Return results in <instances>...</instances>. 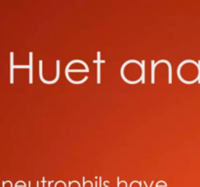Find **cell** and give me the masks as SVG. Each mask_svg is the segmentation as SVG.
Masks as SVG:
<instances>
[{
	"instance_id": "1",
	"label": "cell",
	"mask_w": 200,
	"mask_h": 187,
	"mask_svg": "<svg viewBox=\"0 0 200 187\" xmlns=\"http://www.w3.org/2000/svg\"><path fill=\"white\" fill-rule=\"evenodd\" d=\"M14 53H10V83L13 84L14 83Z\"/></svg>"
},
{
	"instance_id": "2",
	"label": "cell",
	"mask_w": 200,
	"mask_h": 187,
	"mask_svg": "<svg viewBox=\"0 0 200 187\" xmlns=\"http://www.w3.org/2000/svg\"><path fill=\"white\" fill-rule=\"evenodd\" d=\"M100 56H101V53L98 52V83L100 84L101 83V62H105V61H101L100 59Z\"/></svg>"
},
{
	"instance_id": "3",
	"label": "cell",
	"mask_w": 200,
	"mask_h": 187,
	"mask_svg": "<svg viewBox=\"0 0 200 187\" xmlns=\"http://www.w3.org/2000/svg\"><path fill=\"white\" fill-rule=\"evenodd\" d=\"M32 56H33V54L31 52L29 53V83H32V65H33V62H32Z\"/></svg>"
},
{
	"instance_id": "4",
	"label": "cell",
	"mask_w": 200,
	"mask_h": 187,
	"mask_svg": "<svg viewBox=\"0 0 200 187\" xmlns=\"http://www.w3.org/2000/svg\"><path fill=\"white\" fill-rule=\"evenodd\" d=\"M141 67H142V77H141V80H142L143 83H145V61L142 62Z\"/></svg>"
},
{
	"instance_id": "5",
	"label": "cell",
	"mask_w": 200,
	"mask_h": 187,
	"mask_svg": "<svg viewBox=\"0 0 200 187\" xmlns=\"http://www.w3.org/2000/svg\"><path fill=\"white\" fill-rule=\"evenodd\" d=\"M155 63L154 62H151V83H154V67H155Z\"/></svg>"
},
{
	"instance_id": "6",
	"label": "cell",
	"mask_w": 200,
	"mask_h": 187,
	"mask_svg": "<svg viewBox=\"0 0 200 187\" xmlns=\"http://www.w3.org/2000/svg\"><path fill=\"white\" fill-rule=\"evenodd\" d=\"M15 187H26V185H25V183L24 181H18L16 183Z\"/></svg>"
},
{
	"instance_id": "7",
	"label": "cell",
	"mask_w": 200,
	"mask_h": 187,
	"mask_svg": "<svg viewBox=\"0 0 200 187\" xmlns=\"http://www.w3.org/2000/svg\"><path fill=\"white\" fill-rule=\"evenodd\" d=\"M56 187H65V183L64 181H59L57 182Z\"/></svg>"
},
{
	"instance_id": "8",
	"label": "cell",
	"mask_w": 200,
	"mask_h": 187,
	"mask_svg": "<svg viewBox=\"0 0 200 187\" xmlns=\"http://www.w3.org/2000/svg\"><path fill=\"white\" fill-rule=\"evenodd\" d=\"M45 181H46V179L43 178V187H45Z\"/></svg>"
},
{
	"instance_id": "9",
	"label": "cell",
	"mask_w": 200,
	"mask_h": 187,
	"mask_svg": "<svg viewBox=\"0 0 200 187\" xmlns=\"http://www.w3.org/2000/svg\"><path fill=\"white\" fill-rule=\"evenodd\" d=\"M100 187H102V178H100Z\"/></svg>"
},
{
	"instance_id": "10",
	"label": "cell",
	"mask_w": 200,
	"mask_h": 187,
	"mask_svg": "<svg viewBox=\"0 0 200 187\" xmlns=\"http://www.w3.org/2000/svg\"><path fill=\"white\" fill-rule=\"evenodd\" d=\"M53 182H54V181H50V182H49V185H48V187H51V184H52Z\"/></svg>"
}]
</instances>
